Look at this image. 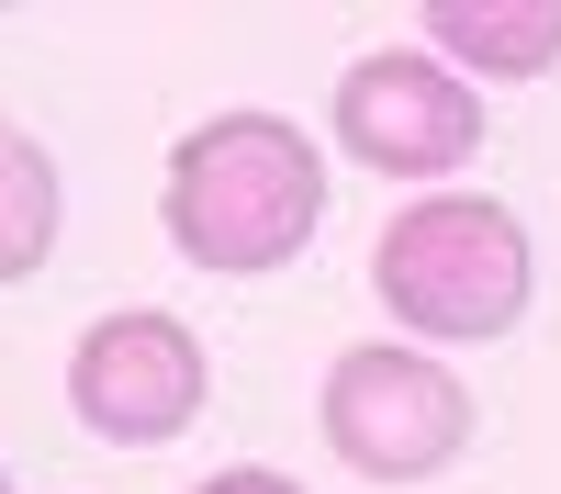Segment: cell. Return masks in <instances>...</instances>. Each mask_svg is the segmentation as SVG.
Instances as JSON below:
<instances>
[{"instance_id": "obj_1", "label": "cell", "mask_w": 561, "mask_h": 494, "mask_svg": "<svg viewBox=\"0 0 561 494\" xmlns=\"http://www.w3.org/2000/svg\"><path fill=\"white\" fill-rule=\"evenodd\" d=\"M158 225L169 248L214 269V282H270L293 269L325 225V158L293 113L237 102V113H203L192 135L169 147L158 169Z\"/></svg>"}, {"instance_id": "obj_2", "label": "cell", "mask_w": 561, "mask_h": 494, "mask_svg": "<svg viewBox=\"0 0 561 494\" xmlns=\"http://www.w3.org/2000/svg\"><path fill=\"white\" fill-rule=\"evenodd\" d=\"M528 292H539V248H528L517 203H494V192H415L382 237H370V303H382L415 348L517 337Z\"/></svg>"}, {"instance_id": "obj_3", "label": "cell", "mask_w": 561, "mask_h": 494, "mask_svg": "<svg viewBox=\"0 0 561 494\" xmlns=\"http://www.w3.org/2000/svg\"><path fill=\"white\" fill-rule=\"evenodd\" d=\"M314 427H325V449H337L359 483H438L460 449H472L483 404H472V382H460L438 348H415V337H359V348L325 359Z\"/></svg>"}, {"instance_id": "obj_4", "label": "cell", "mask_w": 561, "mask_h": 494, "mask_svg": "<svg viewBox=\"0 0 561 494\" xmlns=\"http://www.w3.org/2000/svg\"><path fill=\"white\" fill-rule=\"evenodd\" d=\"M325 135L370 180H449L483 158V90L427 45H370L325 90Z\"/></svg>"}, {"instance_id": "obj_5", "label": "cell", "mask_w": 561, "mask_h": 494, "mask_svg": "<svg viewBox=\"0 0 561 494\" xmlns=\"http://www.w3.org/2000/svg\"><path fill=\"white\" fill-rule=\"evenodd\" d=\"M203 404H214V359H203V337L180 326L169 303H113V314L79 326V348H68V416L90 438L169 449V438L203 427Z\"/></svg>"}, {"instance_id": "obj_6", "label": "cell", "mask_w": 561, "mask_h": 494, "mask_svg": "<svg viewBox=\"0 0 561 494\" xmlns=\"http://www.w3.org/2000/svg\"><path fill=\"white\" fill-rule=\"evenodd\" d=\"M427 57L460 79H550L561 68V0H438L427 12Z\"/></svg>"}, {"instance_id": "obj_7", "label": "cell", "mask_w": 561, "mask_h": 494, "mask_svg": "<svg viewBox=\"0 0 561 494\" xmlns=\"http://www.w3.org/2000/svg\"><path fill=\"white\" fill-rule=\"evenodd\" d=\"M57 225H68V192H57V158H45V135L0 124V292L34 282V269L57 259Z\"/></svg>"}, {"instance_id": "obj_8", "label": "cell", "mask_w": 561, "mask_h": 494, "mask_svg": "<svg viewBox=\"0 0 561 494\" xmlns=\"http://www.w3.org/2000/svg\"><path fill=\"white\" fill-rule=\"evenodd\" d=\"M192 494H304L293 472H270V461H225V472H203Z\"/></svg>"}, {"instance_id": "obj_9", "label": "cell", "mask_w": 561, "mask_h": 494, "mask_svg": "<svg viewBox=\"0 0 561 494\" xmlns=\"http://www.w3.org/2000/svg\"><path fill=\"white\" fill-rule=\"evenodd\" d=\"M0 494H12V472H0Z\"/></svg>"}]
</instances>
